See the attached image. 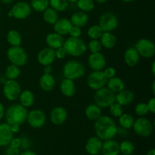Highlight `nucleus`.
I'll return each mask as SVG.
<instances>
[{
	"label": "nucleus",
	"mask_w": 155,
	"mask_h": 155,
	"mask_svg": "<svg viewBox=\"0 0 155 155\" xmlns=\"http://www.w3.org/2000/svg\"><path fill=\"white\" fill-rule=\"evenodd\" d=\"M94 122L95 136L102 141L114 139L117 136V126L112 117L107 115H101Z\"/></svg>",
	"instance_id": "obj_1"
},
{
	"label": "nucleus",
	"mask_w": 155,
	"mask_h": 155,
	"mask_svg": "<svg viewBox=\"0 0 155 155\" xmlns=\"http://www.w3.org/2000/svg\"><path fill=\"white\" fill-rule=\"evenodd\" d=\"M28 110L19 103H14L5 109V119L9 125L21 126L27 121Z\"/></svg>",
	"instance_id": "obj_2"
},
{
	"label": "nucleus",
	"mask_w": 155,
	"mask_h": 155,
	"mask_svg": "<svg viewBox=\"0 0 155 155\" xmlns=\"http://www.w3.org/2000/svg\"><path fill=\"white\" fill-rule=\"evenodd\" d=\"M63 46L66 49L68 55L74 58L80 57L87 51V45L81 38L70 36L67 39H64Z\"/></svg>",
	"instance_id": "obj_3"
},
{
	"label": "nucleus",
	"mask_w": 155,
	"mask_h": 155,
	"mask_svg": "<svg viewBox=\"0 0 155 155\" xmlns=\"http://www.w3.org/2000/svg\"><path fill=\"white\" fill-rule=\"evenodd\" d=\"M62 72L64 78L75 81L85 75L86 68L84 64L79 61L70 60L64 64Z\"/></svg>",
	"instance_id": "obj_4"
},
{
	"label": "nucleus",
	"mask_w": 155,
	"mask_h": 155,
	"mask_svg": "<svg viewBox=\"0 0 155 155\" xmlns=\"http://www.w3.org/2000/svg\"><path fill=\"white\" fill-rule=\"evenodd\" d=\"M94 101L101 109L108 108L113 103L116 101V94L104 86L95 91Z\"/></svg>",
	"instance_id": "obj_5"
},
{
	"label": "nucleus",
	"mask_w": 155,
	"mask_h": 155,
	"mask_svg": "<svg viewBox=\"0 0 155 155\" xmlns=\"http://www.w3.org/2000/svg\"><path fill=\"white\" fill-rule=\"evenodd\" d=\"M6 56L11 64L17 65L20 68L24 66L28 61V54L21 45L11 46L7 50Z\"/></svg>",
	"instance_id": "obj_6"
},
{
	"label": "nucleus",
	"mask_w": 155,
	"mask_h": 155,
	"mask_svg": "<svg viewBox=\"0 0 155 155\" xmlns=\"http://www.w3.org/2000/svg\"><path fill=\"white\" fill-rule=\"evenodd\" d=\"M138 136L143 138L149 137L154 131V125L148 118L145 117H139L135 120L132 128Z\"/></svg>",
	"instance_id": "obj_7"
},
{
	"label": "nucleus",
	"mask_w": 155,
	"mask_h": 155,
	"mask_svg": "<svg viewBox=\"0 0 155 155\" xmlns=\"http://www.w3.org/2000/svg\"><path fill=\"white\" fill-rule=\"evenodd\" d=\"M32 8L30 3L25 1H19L13 5L8 12V16L16 20H24L30 16Z\"/></svg>",
	"instance_id": "obj_8"
},
{
	"label": "nucleus",
	"mask_w": 155,
	"mask_h": 155,
	"mask_svg": "<svg viewBox=\"0 0 155 155\" xmlns=\"http://www.w3.org/2000/svg\"><path fill=\"white\" fill-rule=\"evenodd\" d=\"M135 48L140 57L144 58H151L155 54V45L153 41L148 38H142L136 42Z\"/></svg>",
	"instance_id": "obj_9"
},
{
	"label": "nucleus",
	"mask_w": 155,
	"mask_h": 155,
	"mask_svg": "<svg viewBox=\"0 0 155 155\" xmlns=\"http://www.w3.org/2000/svg\"><path fill=\"white\" fill-rule=\"evenodd\" d=\"M2 85V92L5 98L9 101H17L22 91L20 83L17 80H7Z\"/></svg>",
	"instance_id": "obj_10"
},
{
	"label": "nucleus",
	"mask_w": 155,
	"mask_h": 155,
	"mask_svg": "<svg viewBox=\"0 0 155 155\" xmlns=\"http://www.w3.org/2000/svg\"><path fill=\"white\" fill-rule=\"evenodd\" d=\"M98 25L103 32H113L117 28L119 21L117 17L113 12H104L98 19Z\"/></svg>",
	"instance_id": "obj_11"
},
{
	"label": "nucleus",
	"mask_w": 155,
	"mask_h": 155,
	"mask_svg": "<svg viewBox=\"0 0 155 155\" xmlns=\"http://www.w3.org/2000/svg\"><path fill=\"white\" fill-rule=\"evenodd\" d=\"M28 125L33 129H40L46 123V115L41 109H33L28 111L27 121Z\"/></svg>",
	"instance_id": "obj_12"
},
{
	"label": "nucleus",
	"mask_w": 155,
	"mask_h": 155,
	"mask_svg": "<svg viewBox=\"0 0 155 155\" xmlns=\"http://www.w3.org/2000/svg\"><path fill=\"white\" fill-rule=\"evenodd\" d=\"M107 79L104 77L102 71H92L87 77V85L91 89L96 91L106 86Z\"/></svg>",
	"instance_id": "obj_13"
},
{
	"label": "nucleus",
	"mask_w": 155,
	"mask_h": 155,
	"mask_svg": "<svg viewBox=\"0 0 155 155\" xmlns=\"http://www.w3.org/2000/svg\"><path fill=\"white\" fill-rule=\"evenodd\" d=\"M88 65L92 71H102L107 64L106 58L102 53H91L88 57Z\"/></svg>",
	"instance_id": "obj_14"
},
{
	"label": "nucleus",
	"mask_w": 155,
	"mask_h": 155,
	"mask_svg": "<svg viewBox=\"0 0 155 155\" xmlns=\"http://www.w3.org/2000/svg\"><path fill=\"white\" fill-rule=\"evenodd\" d=\"M68 113L66 109L62 106H57L51 109L49 119L52 124L55 126H61L67 121Z\"/></svg>",
	"instance_id": "obj_15"
},
{
	"label": "nucleus",
	"mask_w": 155,
	"mask_h": 155,
	"mask_svg": "<svg viewBox=\"0 0 155 155\" xmlns=\"http://www.w3.org/2000/svg\"><path fill=\"white\" fill-rule=\"evenodd\" d=\"M36 59L38 63L43 67L46 65H51L56 60L54 50L48 46L45 47L38 52Z\"/></svg>",
	"instance_id": "obj_16"
},
{
	"label": "nucleus",
	"mask_w": 155,
	"mask_h": 155,
	"mask_svg": "<svg viewBox=\"0 0 155 155\" xmlns=\"http://www.w3.org/2000/svg\"><path fill=\"white\" fill-rule=\"evenodd\" d=\"M103 141L98 136H92L86 142L85 149L87 154L89 155H98L101 153Z\"/></svg>",
	"instance_id": "obj_17"
},
{
	"label": "nucleus",
	"mask_w": 155,
	"mask_h": 155,
	"mask_svg": "<svg viewBox=\"0 0 155 155\" xmlns=\"http://www.w3.org/2000/svg\"><path fill=\"white\" fill-rule=\"evenodd\" d=\"M60 91L63 95H64L67 98H71L75 95L77 92V86H76L75 82L70 79L64 78L61 81Z\"/></svg>",
	"instance_id": "obj_18"
},
{
	"label": "nucleus",
	"mask_w": 155,
	"mask_h": 155,
	"mask_svg": "<svg viewBox=\"0 0 155 155\" xmlns=\"http://www.w3.org/2000/svg\"><path fill=\"white\" fill-rule=\"evenodd\" d=\"M52 26L54 28V32L64 36L69 34L70 30L73 25L68 18H59Z\"/></svg>",
	"instance_id": "obj_19"
},
{
	"label": "nucleus",
	"mask_w": 155,
	"mask_h": 155,
	"mask_svg": "<svg viewBox=\"0 0 155 155\" xmlns=\"http://www.w3.org/2000/svg\"><path fill=\"white\" fill-rule=\"evenodd\" d=\"M14 137L11 126L7 123L0 124V147H6L9 145Z\"/></svg>",
	"instance_id": "obj_20"
},
{
	"label": "nucleus",
	"mask_w": 155,
	"mask_h": 155,
	"mask_svg": "<svg viewBox=\"0 0 155 155\" xmlns=\"http://www.w3.org/2000/svg\"><path fill=\"white\" fill-rule=\"evenodd\" d=\"M140 55L134 46L129 47L124 52V62L130 68H134L140 61Z\"/></svg>",
	"instance_id": "obj_21"
},
{
	"label": "nucleus",
	"mask_w": 155,
	"mask_h": 155,
	"mask_svg": "<svg viewBox=\"0 0 155 155\" xmlns=\"http://www.w3.org/2000/svg\"><path fill=\"white\" fill-rule=\"evenodd\" d=\"M39 85L40 89L44 92H51L55 88L56 80L52 74H43L39 79Z\"/></svg>",
	"instance_id": "obj_22"
},
{
	"label": "nucleus",
	"mask_w": 155,
	"mask_h": 155,
	"mask_svg": "<svg viewBox=\"0 0 155 155\" xmlns=\"http://www.w3.org/2000/svg\"><path fill=\"white\" fill-rule=\"evenodd\" d=\"M101 153L102 155H119V143L114 139H108L103 142Z\"/></svg>",
	"instance_id": "obj_23"
},
{
	"label": "nucleus",
	"mask_w": 155,
	"mask_h": 155,
	"mask_svg": "<svg viewBox=\"0 0 155 155\" xmlns=\"http://www.w3.org/2000/svg\"><path fill=\"white\" fill-rule=\"evenodd\" d=\"M64 42V36L55 32L48 33L45 37V43L47 46L54 50L63 46Z\"/></svg>",
	"instance_id": "obj_24"
},
{
	"label": "nucleus",
	"mask_w": 155,
	"mask_h": 155,
	"mask_svg": "<svg viewBox=\"0 0 155 155\" xmlns=\"http://www.w3.org/2000/svg\"><path fill=\"white\" fill-rule=\"evenodd\" d=\"M135 99V94L133 91L129 89H123L116 94V102L122 105L123 107L132 104Z\"/></svg>",
	"instance_id": "obj_25"
},
{
	"label": "nucleus",
	"mask_w": 155,
	"mask_h": 155,
	"mask_svg": "<svg viewBox=\"0 0 155 155\" xmlns=\"http://www.w3.org/2000/svg\"><path fill=\"white\" fill-rule=\"evenodd\" d=\"M89 15L88 13L83 12L82 11H77L75 12L71 17V24L74 26H77L80 27H84L85 26L87 25L88 22H89Z\"/></svg>",
	"instance_id": "obj_26"
},
{
	"label": "nucleus",
	"mask_w": 155,
	"mask_h": 155,
	"mask_svg": "<svg viewBox=\"0 0 155 155\" xmlns=\"http://www.w3.org/2000/svg\"><path fill=\"white\" fill-rule=\"evenodd\" d=\"M18 100L19 101V104H21L26 108H29L34 104L35 95L32 91L25 89V90L21 91Z\"/></svg>",
	"instance_id": "obj_27"
},
{
	"label": "nucleus",
	"mask_w": 155,
	"mask_h": 155,
	"mask_svg": "<svg viewBox=\"0 0 155 155\" xmlns=\"http://www.w3.org/2000/svg\"><path fill=\"white\" fill-rule=\"evenodd\" d=\"M102 48L112 49L117 44V37L113 32H103L99 39Z\"/></svg>",
	"instance_id": "obj_28"
},
{
	"label": "nucleus",
	"mask_w": 155,
	"mask_h": 155,
	"mask_svg": "<svg viewBox=\"0 0 155 155\" xmlns=\"http://www.w3.org/2000/svg\"><path fill=\"white\" fill-rule=\"evenodd\" d=\"M85 115L88 120L95 121L102 115V109L95 102L92 103L85 109Z\"/></svg>",
	"instance_id": "obj_29"
},
{
	"label": "nucleus",
	"mask_w": 155,
	"mask_h": 155,
	"mask_svg": "<svg viewBox=\"0 0 155 155\" xmlns=\"http://www.w3.org/2000/svg\"><path fill=\"white\" fill-rule=\"evenodd\" d=\"M106 87L108 88L114 94H117L125 89V83L122 79L115 76V77L107 80Z\"/></svg>",
	"instance_id": "obj_30"
},
{
	"label": "nucleus",
	"mask_w": 155,
	"mask_h": 155,
	"mask_svg": "<svg viewBox=\"0 0 155 155\" xmlns=\"http://www.w3.org/2000/svg\"><path fill=\"white\" fill-rule=\"evenodd\" d=\"M6 40L11 46H18L22 42V36L17 30H11L6 35Z\"/></svg>",
	"instance_id": "obj_31"
},
{
	"label": "nucleus",
	"mask_w": 155,
	"mask_h": 155,
	"mask_svg": "<svg viewBox=\"0 0 155 155\" xmlns=\"http://www.w3.org/2000/svg\"><path fill=\"white\" fill-rule=\"evenodd\" d=\"M42 18L46 24L53 25L59 18L58 12L52 8L48 7L42 12Z\"/></svg>",
	"instance_id": "obj_32"
},
{
	"label": "nucleus",
	"mask_w": 155,
	"mask_h": 155,
	"mask_svg": "<svg viewBox=\"0 0 155 155\" xmlns=\"http://www.w3.org/2000/svg\"><path fill=\"white\" fill-rule=\"evenodd\" d=\"M21 68L15 64H9L5 70L4 76L7 80H17L21 75Z\"/></svg>",
	"instance_id": "obj_33"
},
{
	"label": "nucleus",
	"mask_w": 155,
	"mask_h": 155,
	"mask_svg": "<svg viewBox=\"0 0 155 155\" xmlns=\"http://www.w3.org/2000/svg\"><path fill=\"white\" fill-rule=\"evenodd\" d=\"M118 122H119L120 127L129 130L133 128V126L135 122V118L130 114L124 113L120 117H118Z\"/></svg>",
	"instance_id": "obj_34"
},
{
	"label": "nucleus",
	"mask_w": 155,
	"mask_h": 155,
	"mask_svg": "<svg viewBox=\"0 0 155 155\" xmlns=\"http://www.w3.org/2000/svg\"><path fill=\"white\" fill-rule=\"evenodd\" d=\"M76 4L79 10L86 13L91 12L95 7L94 0H77Z\"/></svg>",
	"instance_id": "obj_35"
},
{
	"label": "nucleus",
	"mask_w": 155,
	"mask_h": 155,
	"mask_svg": "<svg viewBox=\"0 0 155 155\" xmlns=\"http://www.w3.org/2000/svg\"><path fill=\"white\" fill-rule=\"evenodd\" d=\"M30 5L35 12H43L49 7V0H30Z\"/></svg>",
	"instance_id": "obj_36"
},
{
	"label": "nucleus",
	"mask_w": 155,
	"mask_h": 155,
	"mask_svg": "<svg viewBox=\"0 0 155 155\" xmlns=\"http://www.w3.org/2000/svg\"><path fill=\"white\" fill-rule=\"evenodd\" d=\"M68 0H49V7L59 12H65L69 7Z\"/></svg>",
	"instance_id": "obj_37"
},
{
	"label": "nucleus",
	"mask_w": 155,
	"mask_h": 155,
	"mask_svg": "<svg viewBox=\"0 0 155 155\" xmlns=\"http://www.w3.org/2000/svg\"><path fill=\"white\" fill-rule=\"evenodd\" d=\"M120 154L132 155L135 151V145L131 141L124 140L119 143Z\"/></svg>",
	"instance_id": "obj_38"
},
{
	"label": "nucleus",
	"mask_w": 155,
	"mask_h": 155,
	"mask_svg": "<svg viewBox=\"0 0 155 155\" xmlns=\"http://www.w3.org/2000/svg\"><path fill=\"white\" fill-rule=\"evenodd\" d=\"M103 33V30L98 24H94L89 27L87 36L90 39H99Z\"/></svg>",
	"instance_id": "obj_39"
},
{
	"label": "nucleus",
	"mask_w": 155,
	"mask_h": 155,
	"mask_svg": "<svg viewBox=\"0 0 155 155\" xmlns=\"http://www.w3.org/2000/svg\"><path fill=\"white\" fill-rule=\"evenodd\" d=\"M108 108L109 113H110V116L113 117L118 118L124 113V107L120 104H118L117 102H116V101L113 103Z\"/></svg>",
	"instance_id": "obj_40"
},
{
	"label": "nucleus",
	"mask_w": 155,
	"mask_h": 155,
	"mask_svg": "<svg viewBox=\"0 0 155 155\" xmlns=\"http://www.w3.org/2000/svg\"><path fill=\"white\" fill-rule=\"evenodd\" d=\"M135 114L139 117H146L149 114L146 103L139 102L136 105L134 109Z\"/></svg>",
	"instance_id": "obj_41"
},
{
	"label": "nucleus",
	"mask_w": 155,
	"mask_h": 155,
	"mask_svg": "<svg viewBox=\"0 0 155 155\" xmlns=\"http://www.w3.org/2000/svg\"><path fill=\"white\" fill-rule=\"evenodd\" d=\"M87 49H89L91 53L100 52L102 49V46L99 39H90L87 45Z\"/></svg>",
	"instance_id": "obj_42"
},
{
	"label": "nucleus",
	"mask_w": 155,
	"mask_h": 155,
	"mask_svg": "<svg viewBox=\"0 0 155 155\" xmlns=\"http://www.w3.org/2000/svg\"><path fill=\"white\" fill-rule=\"evenodd\" d=\"M21 148L23 150H29L32 146V140L29 136L22 135L21 136Z\"/></svg>",
	"instance_id": "obj_43"
},
{
	"label": "nucleus",
	"mask_w": 155,
	"mask_h": 155,
	"mask_svg": "<svg viewBox=\"0 0 155 155\" xmlns=\"http://www.w3.org/2000/svg\"><path fill=\"white\" fill-rule=\"evenodd\" d=\"M82 33H83V30H82L81 27L73 25L68 35H70V36H71V37L80 38L82 36Z\"/></svg>",
	"instance_id": "obj_44"
},
{
	"label": "nucleus",
	"mask_w": 155,
	"mask_h": 155,
	"mask_svg": "<svg viewBox=\"0 0 155 155\" xmlns=\"http://www.w3.org/2000/svg\"><path fill=\"white\" fill-rule=\"evenodd\" d=\"M103 74H104V77L109 80V79L112 78V77H115L117 74V71L113 67H107V68H104V69L102 70Z\"/></svg>",
	"instance_id": "obj_45"
},
{
	"label": "nucleus",
	"mask_w": 155,
	"mask_h": 155,
	"mask_svg": "<svg viewBox=\"0 0 155 155\" xmlns=\"http://www.w3.org/2000/svg\"><path fill=\"white\" fill-rule=\"evenodd\" d=\"M54 52H55L56 59H58V60L64 59L68 56V53H67L66 49L64 48V46L60 47V48L55 49L54 50Z\"/></svg>",
	"instance_id": "obj_46"
},
{
	"label": "nucleus",
	"mask_w": 155,
	"mask_h": 155,
	"mask_svg": "<svg viewBox=\"0 0 155 155\" xmlns=\"http://www.w3.org/2000/svg\"><path fill=\"white\" fill-rule=\"evenodd\" d=\"M5 154V155H20V154H21V149L20 148H12L9 145H8V146H6Z\"/></svg>",
	"instance_id": "obj_47"
},
{
	"label": "nucleus",
	"mask_w": 155,
	"mask_h": 155,
	"mask_svg": "<svg viewBox=\"0 0 155 155\" xmlns=\"http://www.w3.org/2000/svg\"><path fill=\"white\" fill-rule=\"evenodd\" d=\"M9 146L14 148H20L21 149V138L13 137L9 143Z\"/></svg>",
	"instance_id": "obj_48"
},
{
	"label": "nucleus",
	"mask_w": 155,
	"mask_h": 155,
	"mask_svg": "<svg viewBox=\"0 0 155 155\" xmlns=\"http://www.w3.org/2000/svg\"><path fill=\"white\" fill-rule=\"evenodd\" d=\"M146 104H147V106H148L149 113L154 114L155 113V98L154 97H152V98H150Z\"/></svg>",
	"instance_id": "obj_49"
},
{
	"label": "nucleus",
	"mask_w": 155,
	"mask_h": 155,
	"mask_svg": "<svg viewBox=\"0 0 155 155\" xmlns=\"http://www.w3.org/2000/svg\"><path fill=\"white\" fill-rule=\"evenodd\" d=\"M117 135H120L121 136H126L128 135V130L124 129L121 127H117Z\"/></svg>",
	"instance_id": "obj_50"
},
{
	"label": "nucleus",
	"mask_w": 155,
	"mask_h": 155,
	"mask_svg": "<svg viewBox=\"0 0 155 155\" xmlns=\"http://www.w3.org/2000/svg\"><path fill=\"white\" fill-rule=\"evenodd\" d=\"M5 107L2 103L0 102V121L5 117Z\"/></svg>",
	"instance_id": "obj_51"
},
{
	"label": "nucleus",
	"mask_w": 155,
	"mask_h": 155,
	"mask_svg": "<svg viewBox=\"0 0 155 155\" xmlns=\"http://www.w3.org/2000/svg\"><path fill=\"white\" fill-rule=\"evenodd\" d=\"M53 71V68L51 65H46V66H44L43 72L44 74H51Z\"/></svg>",
	"instance_id": "obj_52"
},
{
	"label": "nucleus",
	"mask_w": 155,
	"mask_h": 155,
	"mask_svg": "<svg viewBox=\"0 0 155 155\" xmlns=\"http://www.w3.org/2000/svg\"><path fill=\"white\" fill-rule=\"evenodd\" d=\"M11 129H12V131L13 132V133H19L20 128H21V126L18 125V124H14V125H10Z\"/></svg>",
	"instance_id": "obj_53"
},
{
	"label": "nucleus",
	"mask_w": 155,
	"mask_h": 155,
	"mask_svg": "<svg viewBox=\"0 0 155 155\" xmlns=\"http://www.w3.org/2000/svg\"><path fill=\"white\" fill-rule=\"evenodd\" d=\"M20 155H37L36 153H35L34 151H31V150H24V151L21 152Z\"/></svg>",
	"instance_id": "obj_54"
},
{
	"label": "nucleus",
	"mask_w": 155,
	"mask_h": 155,
	"mask_svg": "<svg viewBox=\"0 0 155 155\" xmlns=\"http://www.w3.org/2000/svg\"><path fill=\"white\" fill-rule=\"evenodd\" d=\"M5 5H12L15 2V0H0Z\"/></svg>",
	"instance_id": "obj_55"
},
{
	"label": "nucleus",
	"mask_w": 155,
	"mask_h": 155,
	"mask_svg": "<svg viewBox=\"0 0 155 155\" xmlns=\"http://www.w3.org/2000/svg\"><path fill=\"white\" fill-rule=\"evenodd\" d=\"M151 73H152L153 75H155V61H152V63H151Z\"/></svg>",
	"instance_id": "obj_56"
},
{
	"label": "nucleus",
	"mask_w": 155,
	"mask_h": 155,
	"mask_svg": "<svg viewBox=\"0 0 155 155\" xmlns=\"http://www.w3.org/2000/svg\"><path fill=\"white\" fill-rule=\"evenodd\" d=\"M7 80V79L5 78V77L4 75H2L0 76V83H2V84H3V83H5V82Z\"/></svg>",
	"instance_id": "obj_57"
},
{
	"label": "nucleus",
	"mask_w": 155,
	"mask_h": 155,
	"mask_svg": "<svg viewBox=\"0 0 155 155\" xmlns=\"http://www.w3.org/2000/svg\"><path fill=\"white\" fill-rule=\"evenodd\" d=\"M146 155H155V150L154 148H151V149H150L149 151L147 152Z\"/></svg>",
	"instance_id": "obj_58"
},
{
	"label": "nucleus",
	"mask_w": 155,
	"mask_h": 155,
	"mask_svg": "<svg viewBox=\"0 0 155 155\" xmlns=\"http://www.w3.org/2000/svg\"><path fill=\"white\" fill-rule=\"evenodd\" d=\"M151 91H152L153 95H155V81L152 83V86H151Z\"/></svg>",
	"instance_id": "obj_59"
},
{
	"label": "nucleus",
	"mask_w": 155,
	"mask_h": 155,
	"mask_svg": "<svg viewBox=\"0 0 155 155\" xmlns=\"http://www.w3.org/2000/svg\"><path fill=\"white\" fill-rule=\"evenodd\" d=\"M94 1H95V2L98 3V4H104V3H105L107 0H94Z\"/></svg>",
	"instance_id": "obj_60"
},
{
	"label": "nucleus",
	"mask_w": 155,
	"mask_h": 155,
	"mask_svg": "<svg viewBox=\"0 0 155 155\" xmlns=\"http://www.w3.org/2000/svg\"><path fill=\"white\" fill-rule=\"evenodd\" d=\"M121 1L126 3H130V2H135L136 0H121Z\"/></svg>",
	"instance_id": "obj_61"
},
{
	"label": "nucleus",
	"mask_w": 155,
	"mask_h": 155,
	"mask_svg": "<svg viewBox=\"0 0 155 155\" xmlns=\"http://www.w3.org/2000/svg\"><path fill=\"white\" fill-rule=\"evenodd\" d=\"M68 2L69 3H76L77 2V0H68Z\"/></svg>",
	"instance_id": "obj_62"
},
{
	"label": "nucleus",
	"mask_w": 155,
	"mask_h": 155,
	"mask_svg": "<svg viewBox=\"0 0 155 155\" xmlns=\"http://www.w3.org/2000/svg\"><path fill=\"white\" fill-rule=\"evenodd\" d=\"M119 155H128V154H120Z\"/></svg>",
	"instance_id": "obj_63"
}]
</instances>
